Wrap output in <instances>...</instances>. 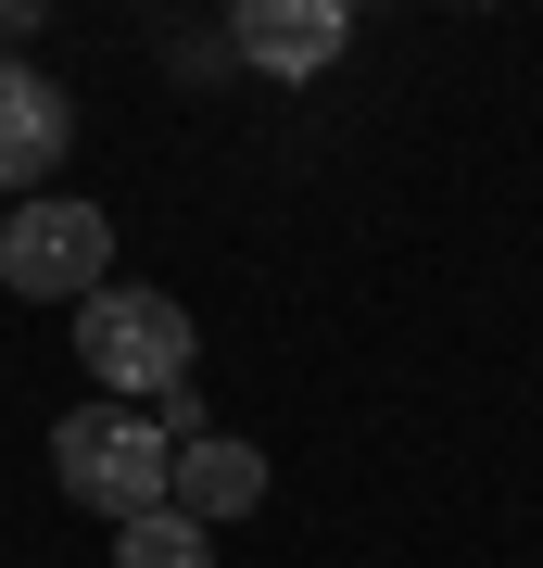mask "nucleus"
<instances>
[{
	"instance_id": "obj_1",
	"label": "nucleus",
	"mask_w": 543,
	"mask_h": 568,
	"mask_svg": "<svg viewBox=\"0 0 543 568\" xmlns=\"http://www.w3.org/2000/svg\"><path fill=\"white\" fill-rule=\"evenodd\" d=\"M51 480H63V506H89V518H152V506H178V429H164L152 405H77L51 429Z\"/></svg>"
},
{
	"instance_id": "obj_2",
	"label": "nucleus",
	"mask_w": 543,
	"mask_h": 568,
	"mask_svg": "<svg viewBox=\"0 0 543 568\" xmlns=\"http://www.w3.org/2000/svg\"><path fill=\"white\" fill-rule=\"evenodd\" d=\"M190 304H178V291H140V278H114V291H101V304H77V366H89V379L101 392H127V405H178V392H190Z\"/></svg>"
},
{
	"instance_id": "obj_3",
	"label": "nucleus",
	"mask_w": 543,
	"mask_h": 568,
	"mask_svg": "<svg viewBox=\"0 0 543 568\" xmlns=\"http://www.w3.org/2000/svg\"><path fill=\"white\" fill-rule=\"evenodd\" d=\"M0 291H26V304H101L114 291V215L63 203V190L13 203L0 215Z\"/></svg>"
},
{
	"instance_id": "obj_4",
	"label": "nucleus",
	"mask_w": 543,
	"mask_h": 568,
	"mask_svg": "<svg viewBox=\"0 0 543 568\" xmlns=\"http://www.w3.org/2000/svg\"><path fill=\"white\" fill-rule=\"evenodd\" d=\"M228 51H241L253 77H279V89H316L329 63L354 51V13L342 0H241V13H228Z\"/></svg>"
},
{
	"instance_id": "obj_5",
	"label": "nucleus",
	"mask_w": 543,
	"mask_h": 568,
	"mask_svg": "<svg viewBox=\"0 0 543 568\" xmlns=\"http://www.w3.org/2000/svg\"><path fill=\"white\" fill-rule=\"evenodd\" d=\"M63 140H77L63 77H39V63H0V203H39V190L63 178Z\"/></svg>"
},
{
	"instance_id": "obj_6",
	"label": "nucleus",
	"mask_w": 543,
	"mask_h": 568,
	"mask_svg": "<svg viewBox=\"0 0 543 568\" xmlns=\"http://www.w3.org/2000/svg\"><path fill=\"white\" fill-rule=\"evenodd\" d=\"M253 506H265V455L228 443V429H190V443H178V518L228 530V518H253Z\"/></svg>"
},
{
	"instance_id": "obj_7",
	"label": "nucleus",
	"mask_w": 543,
	"mask_h": 568,
	"mask_svg": "<svg viewBox=\"0 0 543 568\" xmlns=\"http://www.w3.org/2000/svg\"><path fill=\"white\" fill-rule=\"evenodd\" d=\"M114 568H215V530L178 518V506H152V518L114 530Z\"/></svg>"
},
{
	"instance_id": "obj_8",
	"label": "nucleus",
	"mask_w": 543,
	"mask_h": 568,
	"mask_svg": "<svg viewBox=\"0 0 543 568\" xmlns=\"http://www.w3.org/2000/svg\"><path fill=\"white\" fill-rule=\"evenodd\" d=\"M26 26H39V0H0V39H26Z\"/></svg>"
}]
</instances>
